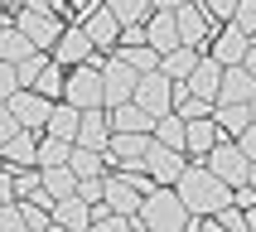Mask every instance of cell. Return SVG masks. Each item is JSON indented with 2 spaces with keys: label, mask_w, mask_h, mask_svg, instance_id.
Segmentation results:
<instances>
[{
  "label": "cell",
  "mask_w": 256,
  "mask_h": 232,
  "mask_svg": "<svg viewBox=\"0 0 256 232\" xmlns=\"http://www.w3.org/2000/svg\"><path fill=\"white\" fill-rule=\"evenodd\" d=\"M179 194H184V203L194 208V213H218V208H228V203H232L237 188H232L222 174H213L208 160H188L184 179H179Z\"/></svg>",
  "instance_id": "1"
},
{
  "label": "cell",
  "mask_w": 256,
  "mask_h": 232,
  "mask_svg": "<svg viewBox=\"0 0 256 232\" xmlns=\"http://www.w3.org/2000/svg\"><path fill=\"white\" fill-rule=\"evenodd\" d=\"M136 228H194V208L184 203V194H179V184H155L150 194H145L140 213H136Z\"/></svg>",
  "instance_id": "2"
},
{
  "label": "cell",
  "mask_w": 256,
  "mask_h": 232,
  "mask_svg": "<svg viewBox=\"0 0 256 232\" xmlns=\"http://www.w3.org/2000/svg\"><path fill=\"white\" fill-rule=\"evenodd\" d=\"M63 97L72 102V106H106V78H102V68L87 58V63H78V68H68V87H63Z\"/></svg>",
  "instance_id": "3"
},
{
  "label": "cell",
  "mask_w": 256,
  "mask_h": 232,
  "mask_svg": "<svg viewBox=\"0 0 256 232\" xmlns=\"http://www.w3.org/2000/svg\"><path fill=\"white\" fill-rule=\"evenodd\" d=\"M208 164H213V174H222L232 188H237V184H252V155L242 150L237 136H222V140L208 150Z\"/></svg>",
  "instance_id": "4"
},
{
  "label": "cell",
  "mask_w": 256,
  "mask_h": 232,
  "mask_svg": "<svg viewBox=\"0 0 256 232\" xmlns=\"http://www.w3.org/2000/svg\"><path fill=\"white\" fill-rule=\"evenodd\" d=\"M150 145H155V130H116L106 145V160H112V170H145Z\"/></svg>",
  "instance_id": "5"
},
{
  "label": "cell",
  "mask_w": 256,
  "mask_h": 232,
  "mask_svg": "<svg viewBox=\"0 0 256 232\" xmlns=\"http://www.w3.org/2000/svg\"><path fill=\"white\" fill-rule=\"evenodd\" d=\"M14 24L24 29L39 48H54V44L63 39V29H68V20L54 14V10H34V5H24V10H14Z\"/></svg>",
  "instance_id": "6"
},
{
  "label": "cell",
  "mask_w": 256,
  "mask_h": 232,
  "mask_svg": "<svg viewBox=\"0 0 256 232\" xmlns=\"http://www.w3.org/2000/svg\"><path fill=\"white\" fill-rule=\"evenodd\" d=\"M136 102H140L145 112H155V116L174 112V78H170L164 68L140 72V82H136Z\"/></svg>",
  "instance_id": "7"
},
{
  "label": "cell",
  "mask_w": 256,
  "mask_h": 232,
  "mask_svg": "<svg viewBox=\"0 0 256 232\" xmlns=\"http://www.w3.org/2000/svg\"><path fill=\"white\" fill-rule=\"evenodd\" d=\"M102 78H106V106H121V102L136 97V82H140V72L130 68L126 58L106 54V63H102Z\"/></svg>",
  "instance_id": "8"
},
{
  "label": "cell",
  "mask_w": 256,
  "mask_h": 232,
  "mask_svg": "<svg viewBox=\"0 0 256 232\" xmlns=\"http://www.w3.org/2000/svg\"><path fill=\"white\" fill-rule=\"evenodd\" d=\"M5 106H10L24 126H34V130H44V126H48V116H54V97H44L39 87H20L14 97H5Z\"/></svg>",
  "instance_id": "9"
},
{
  "label": "cell",
  "mask_w": 256,
  "mask_h": 232,
  "mask_svg": "<svg viewBox=\"0 0 256 232\" xmlns=\"http://www.w3.org/2000/svg\"><path fill=\"white\" fill-rule=\"evenodd\" d=\"M208 48H213V58L222 63V68H232V63H242V58H246V48H252V34H246L237 20H232V24H218V29H213Z\"/></svg>",
  "instance_id": "10"
},
{
  "label": "cell",
  "mask_w": 256,
  "mask_h": 232,
  "mask_svg": "<svg viewBox=\"0 0 256 232\" xmlns=\"http://www.w3.org/2000/svg\"><path fill=\"white\" fill-rule=\"evenodd\" d=\"M188 150H174V145H150V155H145V170H150V179L155 184H179L184 179V170H188Z\"/></svg>",
  "instance_id": "11"
},
{
  "label": "cell",
  "mask_w": 256,
  "mask_h": 232,
  "mask_svg": "<svg viewBox=\"0 0 256 232\" xmlns=\"http://www.w3.org/2000/svg\"><path fill=\"white\" fill-rule=\"evenodd\" d=\"M97 54V44H92V34H87V24L78 20V24L63 29V39L54 44V58L63 63V68H78V63H87V58Z\"/></svg>",
  "instance_id": "12"
},
{
  "label": "cell",
  "mask_w": 256,
  "mask_h": 232,
  "mask_svg": "<svg viewBox=\"0 0 256 232\" xmlns=\"http://www.w3.org/2000/svg\"><path fill=\"white\" fill-rule=\"evenodd\" d=\"M82 24H87V34H92V44H97L102 54H112V48H121V29H126V24L116 20V10L106 5V0H102L97 10L87 14Z\"/></svg>",
  "instance_id": "13"
},
{
  "label": "cell",
  "mask_w": 256,
  "mask_h": 232,
  "mask_svg": "<svg viewBox=\"0 0 256 232\" xmlns=\"http://www.w3.org/2000/svg\"><path fill=\"white\" fill-rule=\"evenodd\" d=\"M174 20H179V39L184 44H198V48H208V39H213V20H208V10H203L198 0H188V5H179L174 10Z\"/></svg>",
  "instance_id": "14"
},
{
  "label": "cell",
  "mask_w": 256,
  "mask_h": 232,
  "mask_svg": "<svg viewBox=\"0 0 256 232\" xmlns=\"http://www.w3.org/2000/svg\"><path fill=\"white\" fill-rule=\"evenodd\" d=\"M112 106H87L82 112V130H78V145H92V150H106L112 145Z\"/></svg>",
  "instance_id": "15"
},
{
  "label": "cell",
  "mask_w": 256,
  "mask_h": 232,
  "mask_svg": "<svg viewBox=\"0 0 256 232\" xmlns=\"http://www.w3.org/2000/svg\"><path fill=\"white\" fill-rule=\"evenodd\" d=\"M222 72H228V68H222V63H218L213 54H203V58H198V68L188 72L184 82L194 87V92H198V97H208V102H218V92H222Z\"/></svg>",
  "instance_id": "16"
},
{
  "label": "cell",
  "mask_w": 256,
  "mask_h": 232,
  "mask_svg": "<svg viewBox=\"0 0 256 232\" xmlns=\"http://www.w3.org/2000/svg\"><path fill=\"white\" fill-rule=\"evenodd\" d=\"M218 140H222V126H218L213 112L188 121V155H194V160H208V150H213Z\"/></svg>",
  "instance_id": "17"
},
{
  "label": "cell",
  "mask_w": 256,
  "mask_h": 232,
  "mask_svg": "<svg viewBox=\"0 0 256 232\" xmlns=\"http://www.w3.org/2000/svg\"><path fill=\"white\" fill-rule=\"evenodd\" d=\"M256 97V72L246 68V63H232L228 72H222V92H218V102H252Z\"/></svg>",
  "instance_id": "18"
},
{
  "label": "cell",
  "mask_w": 256,
  "mask_h": 232,
  "mask_svg": "<svg viewBox=\"0 0 256 232\" xmlns=\"http://www.w3.org/2000/svg\"><path fill=\"white\" fill-rule=\"evenodd\" d=\"M39 44L29 39L24 29L14 24V10H5V34H0V63H20L24 54H34Z\"/></svg>",
  "instance_id": "19"
},
{
  "label": "cell",
  "mask_w": 256,
  "mask_h": 232,
  "mask_svg": "<svg viewBox=\"0 0 256 232\" xmlns=\"http://www.w3.org/2000/svg\"><path fill=\"white\" fill-rule=\"evenodd\" d=\"M145 34H150V44H155L160 54H170V48H179V20H174V10H155L150 20H145Z\"/></svg>",
  "instance_id": "20"
},
{
  "label": "cell",
  "mask_w": 256,
  "mask_h": 232,
  "mask_svg": "<svg viewBox=\"0 0 256 232\" xmlns=\"http://www.w3.org/2000/svg\"><path fill=\"white\" fill-rule=\"evenodd\" d=\"M155 121H160V116L145 112L136 97L121 102V106H112V130H155Z\"/></svg>",
  "instance_id": "21"
},
{
  "label": "cell",
  "mask_w": 256,
  "mask_h": 232,
  "mask_svg": "<svg viewBox=\"0 0 256 232\" xmlns=\"http://www.w3.org/2000/svg\"><path fill=\"white\" fill-rule=\"evenodd\" d=\"M48 136H63V140H78V130H82V106H72L68 97L54 102V116H48Z\"/></svg>",
  "instance_id": "22"
},
{
  "label": "cell",
  "mask_w": 256,
  "mask_h": 232,
  "mask_svg": "<svg viewBox=\"0 0 256 232\" xmlns=\"http://www.w3.org/2000/svg\"><path fill=\"white\" fill-rule=\"evenodd\" d=\"M213 116H218V126H222V136H242V130L256 121L252 102H218V106H213Z\"/></svg>",
  "instance_id": "23"
},
{
  "label": "cell",
  "mask_w": 256,
  "mask_h": 232,
  "mask_svg": "<svg viewBox=\"0 0 256 232\" xmlns=\"http://www.w3.org/2000/svg\"><path fill=\"white\" fill-rule=\"evenodd\" d=\"M78 184H82V174L72 170V164H44V188H48L58 203L72 198V194H78Z\"/></svg>",
  "instance_id": "24"
},
{
  "label": "cell",
  "mask_w": 256,
  "mask_h": 232,
  "mask_svg": "<svg viewBox=\"0 0 256 232\" xmlns=\"http://www.w3.org/2000/svg\"><path fill=\"white\" fill-rule=\"evenodd\" d=\"M54 222H58V228H72V232L92 228V203H87L82 194H72V198H63L54 208Z\"/></svg>",
  "instance_id": "25"
},
{
  "label": "cell",
  "mask_w": 256,
  "mask_h": 232,
  "mask_svg": "<svg viewBox=\"0 0 256 232\" xmlns=\"http://www.w3.org/2000/svg\"><path fill=\"white\" fill-rule=\"evenodd\" d=\"M198 58H203V48H198V44H179V48H170V54H164V63H160V68L170 72L174 82H184L188 72L198 68Z\"/></svg>",
  "instance_id": "26"
},
{
  "label": "cell",
  "mask_w": 256,
  "mask_h": 232,
  "mask_svg": "<svg viewBox=\"0 0 256 232\" xmlns=\"http://www.w3.org/2000/svg\"><path fill=\"white\" fill-rule=\"evenodd\" d=\"M155 140L160 145H174V150H188V121L179 112H164L155 121Z\"/></svg>",
  "instance_id": "27"
},
{
  "label": "cell",
  "mask_w": 256,
  "mask_h": 232,
  "mask_svg": "<svg viewBox=\"0 0 256 232\" xmlns=\"http://www.w3.org/2000/svg\"><path fill=\"white\" fill-rule=\"evenodd\" d=\"M72 170L82 174V179H92V174H106V170H112V160H106V150H92V145H72Z\"/></svg>",
  "instance_id": "28"
},
{
  "label": "cell",
  "mask_w": 256,
  "mask_h": 232,
  "mask_svg": "<svg viewBox=\"0 0 256 232\" xmlns=\"http://www.w3.org/2000/svg\"><path fill=\"white\" fill-rule=\"evenodd\" d=\"M72 145H78V140H63V136H48V130H44L39 164H72Z\"/></svg>",
  "instance_id": "29"
},
{
  "label": "cell",
  "mask_w": 256,
  "mask_h": 232,
  "mask_svg": "<svg viewBox=\"0 0 256 232\" xmlns=\"http://www.w3.org/2000/svg\"><path fill=\"white\" fill-rule=\"evenodd\" d=\"M106 5L116 10V20H121V24H145V20L160 10L155 0H106Z\"/></svg>",
  "instance_id": "30"
},
{
  "label": "cell",
  "mask_w": 256,
  "mask_h": 232,
  "mask_svg": "<svg viewBox=\"0 0 256 232\" xmlns=\"http://www.w3.org/2000/svg\"><path fill=\"white\" fill-rule=\"evenodd\" d=\"M203 10H208V20H213V24H232V20H237V5H242V0H198Z\"/></svg>",
  "instance_id": "31"
},
{
  "label": "cell",
  "mask_w": 256,
  "mask_h": 232,
  "mask_svg": "<svg viewBox=\"0 0 256 232\" xmlns=\"http://www.w3.org/2000/svg\"><path fill=\"white\" fill-rule=\"evenodd\" d=\"M106 174H112V170H106ZM106 174H92V179H82V184H78V194H82L92 208H97V203H106Z\"/></svg>",
  "instance_id": "32"
},
{
  "label": "cell",
  "mask_w": 256,
  "mask_h": 232,
  "mask_svg": "<svg viewBox=\"0 0 256 232\" xmlns=\"http://www.w3.org/2000/svg\"><path fill=\"white\" fill-rule=\"evenodd\" d=\"M0 228H5V232H24V208H20V198H5V208H0Z\"/></svg>",
  "instance_id": "33"
},
{
  "label": "cell",
  "mask_w": 256,
  "mask_h": 232,
  "mask_svg": "<svg viewBox=\"0 0 256 232\" xmlns=\"http://www.w3.org/2000/svg\"><path fill=\"white\" fill-rule=\"evenodd\" d=\"M237 24H242L246 34H256V0H242V5H237Z\"/></svg>",
  "instance_id": "34"
},
{
  "label": "cell",
  "mask_w": 256,
  "mask_h": 232,
  "mask_svg": "<svg viewBox=\"0 0 256 232\" xmlns=\"http://www.w3.org/2000/svg\"><path fill=\"white\" fill-rule=\"evenodd\" d=\"M121 44H150L145 24H126V29H121Z\"/></svg>",
  "instance_id": "35"
},
{
  "label": "cell",
  "mask_w": 256,
  "mask_h": 232,
  "mask_svg": "<svg viewBox=\"0 0 256 232\" xmlns=\"http://www.w3.org/2000/svg\"><path fill=\"white\" fill-rule=\"evenodd\" d=\"M237 140H242V150H246V155H252V160H256V121H252V126H246V130H242V136H237Z\"/></svg>",
  "instance_id": "36"
},
{
  "label": "cell",
  "mask_w": 256,
  "mask_h": 232,
  "mask_svg": "<svg viewBox=\"0 0 256 232\" xmlns=\"http://www.w3.org/2000/svg\"><path fill=\"white\" fill-rule=\"evenodd\" d=\"M242 63H246V68L256 72V39H252V48H246V58H242Z\"/></svg>",
  "instance_id": "37"
},
{
  "label": "cell",
  "mask_w": 256,
  "mask_h": 232,
  "mask_svg": "<svg viewBox=\"0 0 256 232\" xmlns=\"http://www.w3.org/2000/svg\"><path fill=\"white\" fill-rule=\"evenodd\" d=\"M160 10H179V5H188V0H155Z\"/></svg>",
  "instance_id": "38"
},
{
  "label": "cell",
  "mask_w": 256,
  "mask_h": 232,
  "mask_svg": "<svg viewBox=\"0 0 256 232\" xmlns=\"http://www.w3.org/2000/svg\"><path fill=\"white\" fill-rule=\"evenodd\" d=\"M246 232H256V203L246 208Z\"/></svg>",
  "instance_id": "39"
},
{
  "label": "cell",
  "mask_w": 256,
  "mask_h": 232,
  "mask_svg": "<svg viewBox=\"0 0 256 232\" xmlns=\"http://www.w3.org/2000/svg\"><path fill=\"white\" fill-rule=\"evenodd\" d=\"M29 0H5V10H24Z\"/></svg>",
  "instance_id": "40"
},
{
  "label": "cell",
  "mask_w": 256,
  "mask_h": 232,
  "mask_svg": "<svg viewBox=\"0 0 256 232\" xmlns=\"http://www.w3.org/2000/svg\"><path fill=\"white\" fill-rule=\"evenodd\" d=\"M252 184H256V160H252Z\"/></svg>",
  "instance_id": "41"
},
{
  "label": "cell",
  "mask_w": 256,
  "mask_h": 232,
  "mask_svg": "<svg viewBox=\"0 0 256 232\" xmlns=\"http://www.w3.org/2000/svg\"><path fill=\"white\" fill-rule=\"evenodd\" d=\"M252 112H256V97H252Z\"/></svg>",
  "instance_id": "42"
}]
</instances>
